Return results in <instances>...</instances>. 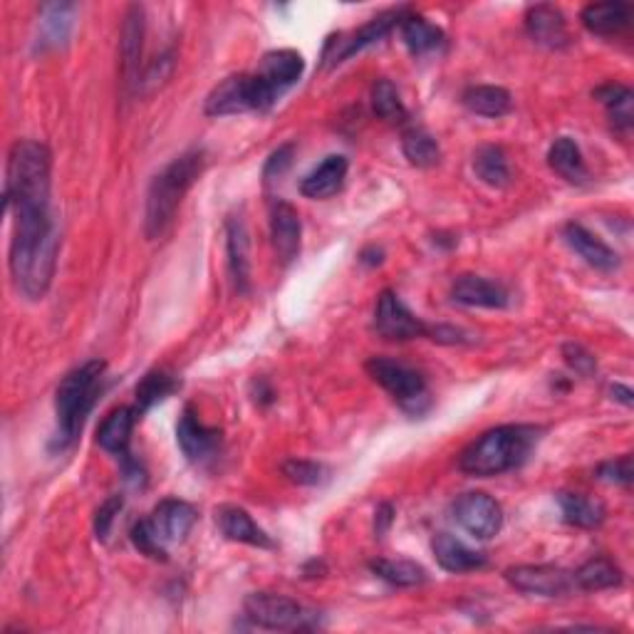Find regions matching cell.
<instances>
[{
	"label": "cell",
	"mask_w": 634,
	"mask_h": 634,
	"mask_svg": "<svg viewBox=\"0 0 634 634\" xmlns=\"http://www.w3.org/2000/svg\"><path fill=\"white\" fill-rule=\"evenodd\" d=\"M293 152H295L293 144H283V147H278L276 152L270 154L266 169H263V176H266V181H272V179H278V176L286 174L290 162H293Z\"/></svg>",
	"instance_id": "44"
},
{
	"label": "cell",
	"mask_w": 634,
	"mask_h": 634,
	"mask_svg": "<svg viewBox=\"0 0 634 634\" xmlns=\"http://www.w3.org/2000/svg\"><path fill=\"white\" fill-rule=\"evenodd\" d=\"M454 518L476 541H489L504 528V508L483 491H469L454 500Z\"/></svg>",
	"instance_id": "10"
},
{
	"label": "cell",
	"mask_w": 634,
	"mask_h": 634,
	"mask_svg": "<svg viewBox=\"0 0 634 634\" xmlns=\"http://www.w3.org/2000/svg\"><path fill=\"white\" fill-rule=\"evenodd\" d=\"M400 33L404 46H407L411 58H427L434 55V52H442L446 48V35L439 25L429 23L427 17L421 15H404V21L400 23Z\"/></svg>",
	"instance_id": "23"
},
{
	"label": "cell",
	"mask_w": 634,
	"mask_h": 634,
	"mask_svg": "<svg viewBox=\"0 0 634 634\" xmlns=\"http://www.w3.org/2000/svg\"><path fill=\"white\" fill-rule=\"evenodd\" d=\"M176 390H179V380H176L174 375L164 372V369H152V372H147L135 390V409L139 414V419H142L149 409L156 407L158 402H164L166 396H172Z\"/></svg>",
	"instance_id": "33"
},
{
	"label": "cell",
	"mask_w": 634,
	"mask_h": 634,
	"mask_svg": "<svg viewBox=\"0 0 634 634\" xmlns=\"http://www.w3.org/2000/svg\"><path fill=\"white\" fill-rule=\"evenodd\" d=\"M610 394H612V400L622 402L624 407H632V404H634V394H632L630 386H624V384H614L612 390H610Z\"/></svg>",
	"instance_id": "47"
},
{
	"label": "cell",
	"mask_w": 634,
	"mask_h": 634,
	"mask_svg": "<svg viewBox=\"0 0 634 634\" xmlns=\"http://www.w3.org/2000/svg\"><path fill=\"white\" fill-rule=\"evenodd\" d=\"M622 570L614 566L610 558L597 555L583 562L575 572H572V583L575 589H585V593H600V589H612L622 585Z\"/></svg>",
	"instance_id": "29"
},
{
	"label": "cell",
	"mask_w": 634,
	"mask_h": 634,
	"mask_svg": "<svg viewBox=\"0 0 634 634\" xmlns=\"http://www.w3.org/2000/svg\"><path fill=\"white\" fill-rule=\"evenodd\" d=\"M144 521L154 538L162 543L164 548H169L174 543L187 541V535L193 531V525L199 521V513L196 508L187 504V500L164 498L162 504L152 510V516L144 518Z\"/></svg>",
	"instance_id": "14"
},
{
	"label": "cell",
	"mask_w": 634,
	"mask_h": 634,
	"mask_svg": "<svg viewBox=\"0 0 634 634\" xmlns=\"http://www.w3.org/2000/svg\"><path fill=\"white\" fill-rule=\"evenodd\" d=\"M204 169H206L204 149H189V152L176 156L162 174L154 176L152 187H149L147 193L144 214V231L152 241L169 231L183 196H187V191L199 181V176L204 174Z\"/></svg>",
	"instance_id": "3"
},
{
	"label": "cell",
	"mask_w": 634,
	"mask_h": 634,
	"mask_svg": "<svg viewBox=\"0 0 634 634\" xmlns=\"http://www.w3.org/2000/svg\"><path fill=\"white\" fill-rule=\"evenodd\" d=\"M13 216L11 276L15 288L30 301H40L50 290L58 266L60 238L50 211V196H21L5 201Z\"/></svg>",
	"instance_id": "1"
},
{
	"label": "cell",
	"mask_w": 634,
	"mask_h": 634,
	"mask_svg": "<svg viewBox=\"0 0 634 634\" xmlns=\"http://www.w3.org/2000/svg\"><path fill=\"white\" fill-rule=\"evenodd\" d=\"M372 110L377 117L386 122L407 119V107H404L400 90H396L392 79H377L372 85Z\"/></svg>",
	"instance_id": "38"
},
{
	"label": "cell",
	"mask_w": 634,
	"mask_h": 634,
	"mask_svg": "<svg viewBox=\"0 0 634 634\" xmlns=\"http://www.w3.org/2000/svg\"><path fill=\"white\" fill-rule=\"evenodd\" d=\"M122 506H125V498H122V496H110L100 508H97V516H94V535H97V541H107L110 538L112 525H114V521H117Z\"/></svg>",
	"instance_id": "41"
},
{
	"label": "cell",
	"mask_w": 634,
	"mask_h": 634,
	"mask_svg": "<svg viewBox=\"0 0 634 634\" xmlns=\"http://www.w3.org/2000/svg\"><path fill=\"white\" fill-rule=\"evenodd\" d=\"M283 473L293 483H301V486H320L328 476V469L322 464L305 461V459H290L283 464Z\"/></svg>",
	"instance_id": "39"
},
{
	"label": "cell",
	"mask_w": 634,
	"mask_h": 634,
	"mask_svg": "<svg viewBox=\"0 0 634 634\" xmlns=\"http://www.w3.org/2000/svg\"><path fill=\"white\" fill-rule=\"evenodd\" d=\"M452 301L466 307H486V310H504L510 297L508 290L496 280L481 276H459L452 286Z\"/></svg>",
	"instance_id": "17"
},
{
	"label": "cell",
	"mask_w": 634,
	"mask_h": 634,
	"mask_svg": "<svg viewBox=\"0 0 634 634\" xmlns=\"http://www.w3.org/2000/svg\"><path fill=\"white\" fill-rule=\"evenodd\" d=\"M216 523L218 528H221L224 538L228 541L253 545V548H261V550L276 548V543H272L270 535L253 521L249 510H243L238 506H224L216 510Z\"/></svg>",
	"instance_id": "19"
},
{
	"label": "cell",
	"mask_w": 634,
	"mask_h": 634,
	"mask_svg": "<svg viewBox=\"0 0 634 634\" xmlns=\"http://www.w3.org/2000/svg\"><path fill=\"white\" fill-rule=\"evenodd\" d=\"M394 521V508L390 504H382L380 508H377V513H375V533L382 535L390 531V525Z\"/></svg>",
	"instance_id": "46"
},
{
	"label": "cell",
	"mask_w": 634,
	"mask_h": 634,
	"mask_svg": "<svg viewBox=\"0 0 634 634\" xmlns=\"http://www.w3.org/2000/svg\"><path fill=\"white\" fill-rule=\"evenodd\" d=\"M52 154L35 139H17L8 154L5 201L17 196H50Z\"/></svg>",
	"instance_id": "5"
},
{
	"label": "cell",
	"mask_w": 634,
	"mask_h": 634,
	"mask_svg": "<svg viewBox=\"0 0 634 634\" xmlns=\"http://www.w3.org/2000/svg\"><path fill=\"white\" fill-rule=\"evenodd\" d=\"M583 25L600 38L618 35L630 25V5L627 3H593L583 11Z\"/></svg>",
	"instance_id": "32"
},
{
	"label": "cell",
	"mask_w": 634,
	"mask_h": 634,
	"mask_svg": "<svg viewBox=\"0 0 634 634\" xmlns=\"http://www.w3.org/2000/svg\"><path fill=\"white\" fill-rule=\"evenodd\" d=\"M176 442L183 456L196 466H208L221 456L224 436L216 427H206L193 407H187L176 424Z\"/></svg>",
	"instance_id": "12"
},
{
	"label": "cell",
	"mask_w": 634,
	"mask_h": 634,
	"mask_svg": "<svg viewBox=\"0 0 634 634\" xmlns=\"http://www.w3.org/2000/svg\"><path fill=\"white\" fill-rule=\"evenodd\" d=\"M558 506L562 513V521L575 528H597L603 525L607 510L603 500H597L593 496H585V493H558Z\"/></svg>",
	"instance_id": "28"
},
{
	"label": "cell",
	"mask_w": 634,
	"mask_h": 634,
	"mask_svg": "<svg viewBox=\"0 0 634 634\" xmlns=\"http://www.w3.org/2000/svg\"><path fill=\"white\" fill-rule=\"evenodd\" d=\"M382 251L380 249H369L363 255H359V261L367 263V266H377V263H382Z\"/></svg>",
	"instance_id": "48"
},
{
	"label": "cell",
	"mask_w": 634,
	"mask_h": 634,
	"mask_svg": "<svg viewBox=\"0 0 634 634\" xmlns=\"http://www.w3.org/2000/svg\"><path fill=\"white\" fill-rule=\"evenodd\" d=\"M593 94L597 97V102H600L603 107L607 110V117H610V122L614 127H618L620 131H630L632 129V119H634L632 102H634V97H632L630 87L618 85V83H607L603 87H597Z\"/></svg>",
	"instance_id": "34"
},
{
	"label": "cell",
	"mask_w": 634,
	"mask_h": 634,
	"mask_svg": "<svg viewBox=\"0 0 634 634\" xmlns=\"http://www.w3.org/2000/svg\"><path fill=\"white\" fill-rule=\"evenodd\" d=\"M303 69L305 60L297 50H270L261 60L258 75L266 79L278 94H283L288 87H293L297 79L303 77Z\"/></svg>",
	"instance_id": "22"
},
{
	"label": "cell",
	"mask_w": 634,
	"mask_h": 634,
	"mask_svg": "<svg viewBox=\"0 0 634 634\" xmlns=\"http://www.w3.org/2000/svg\"><path fill=\"white\" fill-rule=\"evenodd\" d=\"M375 330L384 340H396V342H407V340H419L429 338L431 328L421 320V317L414 315L407 305L402 303V297L394 293V290H384L377 297L375 307Z\"/></svg>",
	"instance_id": "11"
},
{
	"label": "cell",
	"mask_w": 634,
	"mask_h": 634,
	"mask_svg": "<svg viewBox=\"0 0 634 634\" xmlns=\"http://www.w3.org/2000/svg\"><path fill=\"white\" fill-rule=\"evenodd\" d=\"M278 92L258 73L231 75L216 85L206 97L208 117H231L243 112H268L278 100Z\"/></svg>",
	"instance_id": "6"
},
{
	"label": "cell",
	"mask_w": 634,
	"mask_h": 634,
	"mask_svg": "<svg viewBox=\"0 0 634 634\" xmlns=\"http://www.w3.org/2000/svg\"><path fill=\"white\" fill-rule=\"evenodd\" d=\"M632 456L624 454L620 459H610L597 466V479L605 483H614V486H630L632 483Z\"/></svg>",
	"instance_id": "40"
},
{
	"label": "cell",
	"mask_w": 634,
	"mask_h": 634,
	"mask_svg": "<svg viewBox=\"0 0 634 634\" xmlns=\"http://www.w3.org/2000/svg\"><path fill=\"white\" fill-rule=\"evenodd\" d=\"M473 172L483 183H489L493 189H504L510 181V166L508 156L500 147H481L473 154Z\"/></svg>",
	"instance_id": "36"
},
{
	"label": "cell",
	"mask_w": 634,
	"mask_h": 634,
	"mask_svg": "<svg viewBox=\"0 0 634 634\" xmlns=\"http://www.w3.org/2000/svg\"><path fill=\"white\" fill-rule=\"evenodd\" d=\"M137 421H139V414L135 407L114 409L100 424V431H97V444L114 456L129 454L131 431H135Z\"/></svg>",
	"instance_id": "27"
},
{
	"label": "cell",
	"mask_w": 634,
	"mask_h": 634,
	"mask_svg": "<svg viewBox=\"0 0 634 634\" xmlns=\"http://www.w3.org/2000/svg\"><path fill=\"white\" fill-rule=\"evenodd\" d=\"M562 357H566L572 372L580 377H593L597 372V359L593 357V352H587L583 345H578V342H568V345L562 347Z\"/></svg>",
	"instance_id": "42"
},
{
	"label": "cell",
	"mask_w": 634,
	"mask_h": 634,
	"mask_svg": "<svg viewBox=\"0 0 634 634\" xmlns=\"http://www.w3.org/2000/svg\"><path fill=\"white\" fill-rule=\"evenodd\" d=\"M245 620L261 630H305L310 627L313 612L290 597L276 593H251L243 603Z\"/></svg>",
	"instance_id": "8"
},
{
	"label": "cell",
	"mask_w": 634,
	"mask_h": 634,
	"mask_svg": "<svg viewBox=\"0 0 634 634\" xmlns=\"http://www.w3.org/2000/svg\"><path fill=\"white\" fill-rule=\"evenodd\" d=\"M119 459H122V471H125V481L129 483V486L144 489L147 486V471L142 469V464H139L137 459H131V454L119 456Z\"/></svg>",
	"instance_id": "45"
},
{
	"label": "cell",
	"mask_w": 634,
	"mask_h": 634,
	"mask_svg": "<svg viewBox=\"0 0 634 634\" xmlns=\"http://www.w3.org/2000/svg\"><path fill=\"white\" fill-rule=\"evenodd\" d=\"M75 3H46L40 8L38 50L63 48L75 28Z\"/></svg>",
	"instance_id": "25"
},
{
	"label": "cell",
	"mask_w": 634,
	"mask_h": 634,
	"mask_svg": "<svg viewBox=\"0 0 634 634\" xmlns=\"http://www.w3.org/2000/svg\"><path fill=\"white\" fill-rule=\"evenodd\" d=\"M369 570H372L380 580H384V583H390L394 587H419L429 580L427 570L414 560L380 558V560L369 562Z\"/></svg>",
	"instance_id": "35"
},
{
	"label": "cell",
	"mask_w": 634,
	"mask_h": 634,
	"mask_svg": "<svg viewBox=\"0 0 634 634\" xmlns=\"http://www.w3.org/2000/svg\"><path fill=\"white\" fill-rule=\"evenodd\" d=\"M525 30L531 35L533 42H538L543 48L550 50H562L570 46V33L566 15H562L560 8L541 3L531 5L525 13Z\"/></svg>",
	"instance_id": "16"
},
{
	"label": "cell",
	"mask_w": 634,
	"mask_h": 634,
	"mask_svg": "<svg viewBox=\"0 0 634 634\" xmlns=\"http://www.w3.org/2000/svg\"><path fill=\"white\" fill-rule=\"evenodd\" d=\"M104 380H107V363H102V359H90L63 377L55 394L58 448H67L83 434L85 421L104 390Z\"/></svg>",
	"instance_id": "4"
},
{
	"label": "cell",
	"mask_w": 634,
	"mask_h": 634,
	"mask_svg": "<svg viewBox=\"0 0 634 634\" xmlns=\"http://www.w3.org/2000/svg\"><path fill=\"white\" fill-rule=\"evenodd\" d=\"M226 249H228V268L238 293H249L251 288V258H249V228L241 216H231L226 221Z\"/></svg>",
	"instance_id": "21"
},
{
	"label": "cell",
	"mask_w": 634,
	"mask_h": 634,
	"mask_svg": "<svg viewBox=\"0 0 634 634\" xmlns=\"http://www.w3.org/2000/svg\"><path fill=\"white\" fill-rule=\"evenodd\" d=\"M538 439L541 429L531 424L496 427L481 434L469 448H464L459 469L469 476H479V479L513 471L525 464Z\"/></svg>",
	"instance_id": "2"
},
{
	"label": "cell",
	"mask_w": 634,
	"mask_h": 634,
	"mask_svg": "<svg viewBox=\"0 0 634 634\" xmlns=\"http://www.w3.org/2000/svg\"><path fill=\"white\" fill-rule=\"evenodd\" d=\"M566 241H568L570 249L587 263V266H593L603 272H612V270L620 268L618 251H612L610 245L603 241V238H597L593 231H587L585 226L568 224L566 226Z\"/></svg>",
	"instance_id": "20"
},
{
	"label": "cell",
	"mask_w": 634,
	"mask_h": 634,
	"mask_svg": "<svg viewBox=\"0 0 634 634\" xmlns=\"http://www.w3.org/2000/svg\"><path fill=\"white\" fill-rule=\"evenodd\" d=\"M431 553H434V558L439 566H442L446 572H473V570H481L486 568V555L479 553V550H471L466 548V545L454 538V535L448 533H436L434 541H431Z\"/></svg>",
	"instance_id": "24"
},
{
	"label": "cell",
	"mask_w": 634,
	"mask_h": 634,
	"mask_svg": "<svg viewBox=\"0 0 634 634\" xmlns=\"http://www.w3.org/2000/svg\"><path fill=\"white\" fill-rule=\"evenodd\" d=\"M506 583L523 595L566 597L575 589L572 572L558 566H516L504 572Z\"/></svg>",
	"instance_id": "13"
},
{
	"label": "cell",
	"mask_w": 634,
	"mask_h": 634,
	"mask_svg": "<svg viewBox=\"0 0 634 634\" xmlns=\"http://www.w3.org/2000/svg\"><path fill=\"white\" fill-rule=\"evenodd\" d=\"M404 15H407V8H394V11H386L382 15L372 17V21L365 23L363 28L355 33L334 35V38L328 40V46H325V55H322L325 65L334 67V65L345 63L347 58L357 55V52L375 46V42H380L404 21Z\"/></svg>",
	"instance_id": "9"
},
{
	"label": "cell",
	"mask_w": 634,
	"mask_h": 634,
	"mask_svg": "<svg viewBox=\"0 0 634 634\" xmlns=\"http://www.w3.org/2000/svg\"><path fill=\"white\" fill-rule=\"evenodd\" d=\"M367 372L384 392L392 394L404 411L421 414L429 407V386L419 369L396 363L392 357H372L367 359Z\"/></svg>",
	"instance_id": "7"
},
{
	"label": "cell",
	"mask_w": 634,
	"mask_h": 634,
	"mask_svg": "<svg viewBox=\"0 0 634 634\" xmlns=\"http://www.w3.org/2000/svg\"><path fill=\"white\" fill-rule=\"evenodd\" d=\"M548 164H550V169L558 176H562L566 181L578 183V187L587 183V166L575 139H570V137L555 139L548 152Z\"/></svg>",
	"instance_id": "30"
},
{
	"label": "cell",
	"mask_w": 634,
	"mask_h": 634,
	"mask_svg": "<svg viewBox=\"0 0 634 634\" xmlns=\"http://www.w3.org/2000/svg\"><path fill=\"white\" fill-rule=\"evenodd\" d=\"M347 169H350V164H347L345 156H342V154L328 156L320 166H317V169H313L301 181L303 196H307V199H330L332 193H338L342 189V183H345Z\"/></svg>",
	"instance_id": "26"
},
{
	"label": "cell",
	"mask_w": 634,
	"mask_h": 634,
	"mask_svg": "<svg viewBox=\"0 0 634 634\" xmlns=\"http://www.w3.org/2000/svg\"><path fill=\"white\" fill-rule=\"evenodd\" d=\"M402 152H404V156L409 158V164L419 166V169L436 166L439 158H442V147H439L436 139L421 127H411V129L404 131Z\"/></svg>",
	"instance_id": "37"
},
{
	"label": "cell",
	"mask_w": 634,
	"mask_h": 634,
	"mask_svg": "<svg viewBox=\"0 0 634 634\" xmlns=\"http://www.w3.org/2000/svg\"><path fill=\"white\" fill-rule=\"evenodd\" d=\"M142 50H144V8L129 5L122 25V75L129 90L142 87Z\"/></svg>",
	"instance_id": "15"
},
{
	"label": "cell",
	"mask_w": 634,
	"mask_h": 634,
	"mask_svg": "<svg viewBox=\"0 0 634 634\" xmlns=\"http://www.w3.org/2000/svg\"><path fill=\"white\" fill-rule=\"evenodd\" d=\"M464 107L479 114V117H491V119H498V117H506L513 107V100H510V92L504 90V87H496V85H479V87H469V90L464 92L461 97Z\"/></svg>",
	"instance_id": "31"
},
{
	"label": "cell",
	"mask_w": 634,
	"mask_h": 634,
	"mask_svg": "<svg viewBox=\"0 0 634 634\" xmlns=\"http://www.w3.org/2000/svg\"><path fill=\"white\" fill-rule=\"evenodd\" d=\"M301 216L297 211L288 204V201H278L270 211V238H272V249H276L280 263H293L301 253Z\"/></svg>",
	"instance_id": "18"
},
{
	"label": "cell",
	"mask_w": 634,
	"mask_h": 634,
	"mask_svg": "<svg viewBox=\"0 0 634 634\" xmlns=\"http://www.w3.org/2000/svg\"><path fill=\"white\" fill-rule=\"evenodd\" d=\"M131 543H135V548L139 553L152 560H166V555H169L164 545L154 538L152 531H149L147 521H139L135 528H131Z\"/></svg>",
	"instance_id": "43"
}]
</instances>
